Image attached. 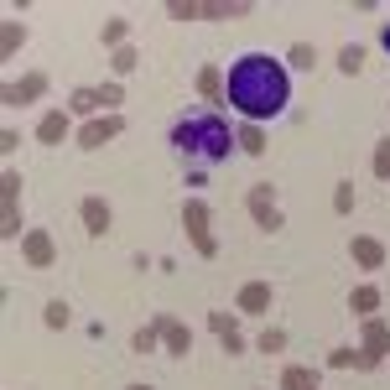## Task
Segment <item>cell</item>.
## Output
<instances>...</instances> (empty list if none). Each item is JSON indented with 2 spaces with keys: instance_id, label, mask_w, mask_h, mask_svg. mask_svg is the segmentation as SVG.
<instances>
[{
  "instance_id": "6da1fadb",
  "label": "cell",
  "mask_w": 390,
  "mask_h": 390,
  "mask_svg": "<svg viewBox=\"0 0 390 390\" xmlns=\"http://www.w3.org/2000/svg\"><path fill=\"white\" fill-rule=\"evenodd\" d=\"M224 94L245 120H276L286 109V99H292V89H286V68L276 58H266V52H239V58L229 63V73H224Z\"/></svg>"
},
{
  "instance_id": "7a4b0ae2",
  "label": "cell",
  "mask_w": 390,
  "mask_h": 390,
  "mask_svg": "<svg viewBox=\"0 0 390 390\" xmlns=\"http://www.w3.org/2000/svg\"><path fill=\"white\" fill-rule=\"evenodd\" d=\"M166 141H172V156H177L182 166L193 172V182H203L219 162H229V151H235V125H229L219 109H182L177 120H172V130H166Z\"/></svg>"
},
{
  "instance_id": "3957f363",
  "label": "cell",
  "mask_w": 390,
  "mask_h": 390,
  "mask_svg": "<svg viewBox=\"0 0 390 390\" xmlns=\"http://www.w3.org/2000/svg\"><path fill=\"white\" fill-rule=\"evenodd\" d=\"M203 224H208V213H203V203H193V208H188V229H193V239H198L203 255H213V239H208V229H203Z\"/></svg>"
},
{
  "instance_id": "277c9868",
  "label": "cell",
  "mask_w": 390,
  "mask_h": 390,
  "mask_svg": "<svg viewBox=\"0 0 390 390\" xmlns=\"http://www.w3.org/2000/svg\"><path fill=\"white\" fill-rule=\"evenodd\" d=\"M83 219H89V235H105V229H109V208H105L99 198L83 203Z\"/></svg>"
},
{
  "instance_id": "5b68a950",
  "label": "cell",
  "mask_w": 390,
  "mask_h": 390,
  "mask_svg": "<svg viewBox=\"0 0 390 390\" xmlns=\"http://www.w3.org/2000/svg\"><path fill=\"white\" fill-rule=\"evenodd\" d=\"M266 302H271L266 286H245V296H239V307H245V312H266Z\"/></svg>"
},
{
  "instance_id": "8992f818",
  "label": "cell",
  "mask_w": 390,
  "mask_h": 390,
  "mask_svg": "<svg viewBox=\"0 0 390 390\" xmlns=\"http://www.w3.org/2000/svg\"><path fill=\"white\" fill-rule=\"evenodd\" d=\"M26 255H32V266H47V260H52L47 235H32V239H26Z\"/></svg>"
},
{
  "instance_id": "52a82bcc",
  "label": "cell",
  "mask_w": 390,
  "mask_h": 390,
  "mask_svg": "<svg viewBox=\"0 0 390 390\" xmlns=\"http://www.w3.org/2000/svg\"><path fill=\"white\" fill-rule=\"evenodd\" d=\"M354 260H359V266H380L385 255H380V245H375V239H354Z\"/></svg>"
},
{
  "instance_id": "ba28073f",
  "label": "cell",
  "mask_w": 390,
  "mask_h": 390,
  "mask_svg": "<svg viewBox=\"0 0 390 390\" xmlns=\"http://www.w3.org/2000/svg\"><path fill=\"white\" fill-rule=\"evenodd\" d=\"M338 68H343V73H359V68H365V47H354V42H349V47L338 52Z\"/></svg>"
},
{
  "instance_id": "9c48e42d",
  "label": "cell",
  "mask_w": 390,
  "mask_h": 390,
  "mask_svg": "<svg viewBox=\"0 0 390 390\" xmlns=\"http://www.w3.org/2000/svg\"><path fill=\"white\" fill-rule=\"evenodd\" d=\"M63 125H68L63 115H47V120H42V141H52V146H58V141H63Z\"/></svg>"
},
{
  "instance_id": "30bf717a",
  "label": "cell",
  "mask_w": 390,
  "mask_h": 390,
  "mask_svg": "<svg viewBox=\"0 0 390 390\" xmlns=\"http://www.w3.org/2000/svg\"><path fill=\"white\" fill-rule=\"evenodd\" d=\"M239 146H245L250 156H260V151H266V141H260V130H255V125H245V130H239Z\"/></svg>"
},
{
  "instance_id": "8fae6325",
  "label": "cell",
  "mask_w": 390,
  "mask_h": 390,
  "mask_svg": "<svg viewBox=\"0 0 390 390\" xmlns=\"http://www.w3.org/2000/svg\"><path fill=\"white\" fill-rule=\"evenodd\" d=\"M115 120H109V125H89V130H83V146H99V141H105V136H115Z\"/></svg>"
},
{
  "instance_id": "7c38bea8",
  "label": "cell",
  "mask_w": 390,
  "mask_h": 390,
  "mask_svg": "<svg viewBox=\"0 0 390 390\" xmlns=\"http://www.w3.org/2000/svg\"><path fill=\"white\" fill-rule=\"evenodd\" d=\"M292 68L312 73V47H307V42H296V47H292Z\"/></svg>"
},
{
  "instance_id": "4fadbf2b",
  "label": "cell",
  "mask_w": 390,
  "mask_h": 390,
  "mask_svg": "<svg viewBox=\"0 0 390 390\" xmlns=\"http://www.w3.org/2000/svg\"><path fill=\"white\" fill-rule=\"evenodd\" d=\"M94 105H105V94H94V89H78L73 94V109H94Z\"/></svg>"
},
{
  "instance_id": "5bb4252c",
  "label": "cell",
  "mask_w": 390,
  "mask_h": 390,
  "mask_svg": "<svg viewBox=\"0 0 390 390\" xmlns=\"http://www.w3.org/2000/svg\"><path fill=\"white\" fill-rule=\"evenodd\" d=\"M375 172H380V177H390V136L380 141V151H375Z\"/></svg>"
},
{
  "instance_id": "9a60e30c",
  "label": "cell",
  "mask_w": 390,
  "mask_h": 390,
  "mask_svg": "<svg viewBox=\"0 0 390 390\" xmlns=\"http://www.w3.org/2000/svg\"><path fill=\"white\" fill-rule=\"evenodd\" d=\"M47 323H52V328H63V323H68V307H63V302H47Z\"/></svg>"
},
{
  "instance_id": "2e32d148",
  "label": "cell",
  "mask_w": 390,
  "mask_h": 390,
  "mask_svg": "<svg viewBox=\"0 0 390 390\" xmlns=\"http://www.w3.org/2000/svg\"><path fill=\"white\" fill-rule=\"evenodd\" d=\"M375 302H380V296L369 292V286H365V292H354V307H359V312H369V307H375Z\"/></svg>"
},
{
  "instance_id": "e0dca14e",
  "label": "cell",
  "mask_w": 390,
  "mask_h": 390,
  "mask_svg": "<svg viewBox=\"0 0 390 390\" xmlns=\"http://www.w3.org/2000/svg\"><path fill=\"white\" fill-rule=\"evenodd\" d=\"M380 42H385V47H390V26H385V36H380Z\"/></svg>"
}]
</instances>
